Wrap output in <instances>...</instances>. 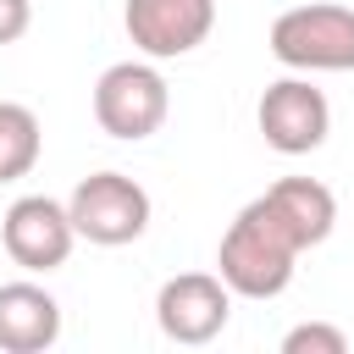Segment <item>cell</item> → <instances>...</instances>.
I'll return each instance as SVG.
<instances>
[{"label":"cell","instance_id":"6da1fadb","mask_svg":"<svg viewBox=\"0 0 354 354\" xmlns=\"http://www.w3.org/2000/svg\"><path fill=\"white\" fill-rule=\"evenodd\" d=\"M337 227V199L315 177H282L249 199L221 232L216 271L238 299H277L293 282V260L326 243Z\"/></svg>","mask_w":354,"mask_h":354},{"label":"cell","instance_id":"7a4b0ae2","mask_svg":"<svg viewBox=\"0 0 354 354\" xmlns=\"http://www.w3.org/2000/svg\"><path fill=\"white\" fill-rule=\"evenodd\" d=\"M271 55L293 72H354V6H293L271 22Z\"/></svg>","mask_w":354,"mask_h":354},{"label":"cell","instance_id":"3957f363","mask_svg":"<svg viewBox=\"0 0 354 354\" xmlns=\"http://www.w3.org/2000/svg\"><path fill=\"white\" fill-rule=\"evenodd\" d=\"M166 111H171V94H166V77L149 61H116L94 83V122H100V133H111L122 144L160 133Z\"/></svg>","mask_w":354,"mask_h":354},{"label":"cell","instance_id":"277c9868","mask_svg":"<svg viewBox=\"0 0 354 354\" xmlns=\"http://www.w3.org/2000/svg\"><path fill=\"white\" fill-rule=\"evenodd\" d=\"M66 210H72L77 238H88L100 249H122V243L144 238V227H149V194L127 171H94V177H83L72 188Z\"/></svg>","mask_w":354,"mask_h":354},{"label":"cell","instance_id":"5b68a950","mask_svg":"<svg viewBox=\"0 0 354 354\" xmlns=\"http://www.w3.org/2000/svg\"><path fill=\"white\" fill-rule=\"evenodd\" d=\"M0 243L22 271H55V266H66V254L77 243V227H72V210L61 199L22 194L0 216Z\"/></svg>","mask_w":354,"mask_h":354},{"label":"cell","instance_id":"8992f818","mask_svg":"<svg viewBox=\"0 0 354 354\" xmlns=\"http://www.w3.org/2000/svg\"><path fill=\"white\" fill-rule=\"evenodd\" d=\"M254 122H260V133H266V144L277 155H310L332 133V105L310 77H277L260 94Z\"/></svg>","mask_w":354,"mask_h":354},{"label":"cell","instance_id":"52a82bcc","mask_svg":"<svg viewBox=\"0 0 354 354\" xmlns=\"http://www.w3.org/2000/svg\"><path fill=\"white\" fill-rule=\"evenodd\" d=\"M122 28H127L133 50H144L149 61H177L210 39L216 0H127Z\"/></svg>","mask_w":354,"mask_h":354},{"label":"cell","instance_id":"ba28073f","mask_svg":"<svg viewBox=\"0 0 354 354\" xmlns=\"http://www.w3.org/2000/svg\"><path fill=\"white\" fill-rule=\"evenodd\" d=\"M227 315H232V288L221 282V271H183L155 293V321L171 343H210L221 337Z\"/></svg>","mask_w":354,"mask_h":354},{"label":"cell","instance_id":"9c48e42d","mask_svg":"<svg viewBox=\"0 0 354 354\" xmlns=\"http://www.w3.org/2000/svg\"><path fill=\"white\" fill-rule=\"evenodd\" d=\"M61 337V304L39 282H0V348L44 354Z\"/></svg>","mask_w":354,"mask_h":354},{"label":"cell","instance_id":"30bf717a","mask_svg":"<svg viewBox=\"0 0 354 354\" xmlns=\"http://www.w3.org/2000/svg\"><path fill=\"white\" fill-rule=\"evenodd\" d=\"M39 144H44L39 116L28 105H17V100H0V183L28 177L33 160H39Z\"/></svg>","mask_w":354,"mask_h":354},{"label":"cell","instance_id":"8fae6325","mask_svg":"<svg viewBox=\"0 0 354 354\" xmlns=\"http://www.w3.org/2000/svg\"><path fill=\"white\" fill-rule=\"evenodd\" d=\"M282 354H348V332L332 321H299L282 337Z\"/></svg>","mask_w":354,"mask_h":354},{"label":"cell","instance_id":"7c38bea8","mask_svg":"<svg viewBox=\"0 0 354 354\" xmlns=\"http://www.w3.org/2000/svg\"><path fill=\"white\" fill-rule=\"evenodd\" d=\"M33 22V6L28 0H0V44H17Z\"/></svg>","mask_w":354,"mask_h":354}]
</instances>
